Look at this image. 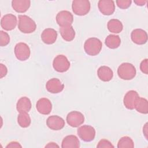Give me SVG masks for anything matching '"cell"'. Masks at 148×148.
Instances as JSON below:
<instances>
[{"mask_svg":"<svg viewBox=\"0 0 148 148\" xmlns=\"http://www.w3.org/2000/svg\"><path fill=\"white\" fill-rule=\"evenodd\" d=\"M107 27L110 32L119 34L122 31L123 29V25L119 20L113 18L110 20L108 22Z\"/></svg>","mask_w":148,"mask_h":148,"instance_id":"cb8c5ba5","label":"cell"},{"mask_svg":"<svg viewBox=\"0 0 148 148\" xmlns=\"http://www.w3.org/2000/svg\"><path fill=\"white\" fill-rule=\"evenodd\" d=\"M70 65V62L66 57L62 54L57 56L53 61V67L58 72H66L69 69Z\"/></svg>","mask_w":148,"mask_h":148,"instance_id":"8992f818","label":"cell"},{"mask_svg":"<svg viewBox=\"0 0 148 148\" xmlns=\"http://www.w3.org/2000/svg\"><path fill=\"white\" fill-rule=\"evenodd\" d=\"M59 146L54 142H49L47 145L45 146V147H58Z\"/></svg>","mask_w":148,"mask_h":148,"instance_id":"e575fe53","label":"cell"},{"mask_svg":"<svg viewBox=\"0 0 148 148\" xmlns=\"http://www.w3.org/2000/svg\"><path fill=\"white\" fill-rule=\"evenodd\" d=\"M56 21L60 27L71 26L73 21V17L70 12L62 10L57 14Z\"/></svg>","mask_w":148,"mask_h":148,"instance_id":"ba28073f","label":"cell"},{"mask_svg":"<svg viewBox=\"0 0 148 148\" xmlns=\"http://www.w3.org/2000/svg\"><path fill=\"white\" fill-rule=\"evenodd\" d=\"M131 38L132 42L135 44L142 45L147 42V34L145 30L140 28H136L132 31Z\"/></svg>","mask_w":148,"mask_h":148,"instance_id":"5bb4252c","label":"cell"},{"mask_svg":"<svg viewBox=\"0 0 148 148\" xmlns=\"http://www.w3.org/2000/svg\"><path fill=\"white\" fill-rule=\"evenodd\" d=\"M60 32L62 39L67 42H71L73 40L76 35L75 31L72 25L60 27Z\"/></svg>","mask_w":148,"mask_h":148,"instance_id":"7402d4cb","label":"cell"},{"mask_svg":"<svg viewBox=\"0 0 148 148\" xmlns=\"http://www.w3.org/2000/svg\"><path fill=\"white\" fill-rule=\"evenodd\" d=\"M105 43L108 48L115 49L120 46L121 44V39L119 35L110 34L106 38Z\"/></svg>","mask_w":148,"mask_h":148,"instance_id":"603a6c76","label":"cell"},{"mask_svg":"<svg viewBox=\"0 0 148 148\" xmlns=\"http://www.w3.org/2000/svg\"><path fill=\"white\" fill-rule=\"evenodd\" d=\"M91 5L89 1L87 0H74L72 1V11L76 15L85 16L90 10Z\"/></svg>","mask_w":148,"mask_h":148,"instance_id":"277c9868","label":"cell"},{"mask_svg":"<svg viewBox=\"0 0 148 148\" xmlns=\"http://www.w3.org/2000/svg\"><path fill=\"white\" fill-rule=\"evenodd\" d=\"M57 38V31L50 28L45 29L41 34V39L47 45H51L55 43Z\"/></svg>","mask_w":148,"mask_h":148,"instance_id":"e0dca14e","label":"cell"},{"mask_svg":"<svg viewBox=\"0 0 148 148\" xmlns=\"http://www.w3.org/2000/svg\"><path fill=\"white\" fill-rule=\"evenodd\" d=\"M61 147L62 148H79L80 147V142L76 136L69 135L63 139Z\"/></svg>","mask_w":148,"mask_h":148,"instance_id":"ffe728a7","label":"cell"},{"mask_svg":"<svg viewBox=\"0 0 148 148\" xmlns=\"http://www.w3.org/2000/svg\"><path fill=\"white\" fill-rule=\"evenodd\" d=\"M136 110L142 114H147L148 113V102L146 98L139 97L135 106Z\"/></svg>","mask_w":148,"mask_h":148,"instance_id":"d4e9b609","label":"cell"},{"mask_svg":"<svg viewBox=\"0 0 148 148\" xmlns=\"http://www.w3.org/2000/svg\"><path fill=\"white\" fill-rule=\"evenodd\" d=\"M147 2V1H143V0H136L134 1V3L137 5L138 6H143Z\"/></svg>","mask_w":148,"mask_h":148,"instance_id":"836d02e7","label":"cell"},{"mask_svg":"<svg viewBox=\"0 0 148 148\" xmlns=\"http://www.w3.org/2000/svg\"><path fill=\"white\" fill-rule=\"evenodd\" d=\"M64 88V84L57 78L49 80L46 84V88L50 93L57 94L61 92Z\"/></svg>","mask_w":148,"mask_h":148,"instance_id":"9a60e30c","label":"cell"},{"mask_svg":"<svg viewBox=\"0 0 148 148\" xmlns=\"http://www.w3.org/2000/svg\"><path fill=\"white\" fill-rule=\"evenodd\" d=\"M102 47V42L97 38L87 39L84 44V49L86 53L91 56L98 55Z\"/></svg>","mask_w":148,"mask_h":148,"instance_id":"7a4b0ae2","label":"cell"},{"mask_svg":"<svg viewBox=\"0 0 148 148\" xmlns=\"http://www.w3.org/2000/svg\"><path fill=\"white\" fill-rule=\"evenodd\" d=\"M31 102L27 97H21L18 100L16 104V109L19 113L29 112L31 109Z\"/></svg>","mask_w":148,"mask_h":148,"instance_id":"44dd1931","label":"cell"},{"mask_svg":"<svg viewBox=\"0 0 148 148\" xmlns=\"http://www.w3.org/2000/svg\"><path fill=\"white\" fill-rule=\"evenodd\" d=\"M136 71L134 65L129 62L122 63L117 69L119 77L125 80H130L135 77Z\"/></svg>","mask_w":148,"mask_h":148,"instance_id":"3957f363","label":"cell"},{"mask_svg":"<svg viewBox=\"0 0 148 148\" xmlns=\"http://www.w3.org/2000/svg\"><path fill=\"white\" fill-rule=\"evenodd\" d=\"M46 125L51 130L58 131L62 129L65 126L64 120L57 115L49 116L46 120Z\"/></svg>","mask_w":148,"mask_h":148,"instance_id":"8fae6325","label":"cell"},{"mask_svg":"<svg viewBox=\"0 0 148 148\" xmlns=\"http://www.w3.org/2000/svg\"><path fill=\"white\" fill-rule=\"evenodd\" d=\"M8 73V69L6 66L3 64H0V78L2 79L5 77Z\"/></svg>","mask_w":148,"mask_h":148,"instance_id":"1f68e13d","label":"cell"},{"mask_svg":"<svg viewBox=\"0 0 148 148\" xmlns=\"http://www.w3.org/2000/svg\"><path fill=\"white\" fill-rule=\"evenodd\" d=\"M100 12L105 16L112 14L115 10L114 2L111 0H100L98 3Z\"/></svg>","mask_w":148,"mask_h":148,"instance_id":"4fadbf2b","label":"cell"},{"mask_svg":"<svg viewBox=\"0 0 148 148\" xmlns=\"http://www.w3.org/2000/svg\"><path fill=\"white\" fill-rule=\"evenodd\" d=\"M139 97L138 93L135 90L128 91L124 95L123 103L125 107L130 110L135 109L136 101Z\"/></svg>","mask_w":148,"mask_h":148,"instance_id":"7c38bea8","label":"cell"},{"mask_svg":"<svg viewBox=\"0 0 148 148\" xmlns=\"http://www.w3.org/2000/svg\"><path fill=\"white\" fill-rule=\"evenodd\" d=\"M31 5L29 0H13L12 1V8L17 13H22L27 12Z\"/></svg>","mask_w":148,"mask_h":148,"instance_id":"ac0fdd59","label":"cell"},{"mask_svg":"<svg viewBox=\"0 0 148 148\" xmlns=\"http://www.w3.org/2000/svg\"><path fill=\"white\" fill-rule=\"evenodd\" d=\"M17 123L22 128L28 127L31 123V120L28 112L20 113L17 116Z\"/></svg>","mask_w":148,"mask_h":148,"instance_id":"484cf974","label":"cell"},{"mask_svg":"<svg viewBox=\"0 0 148 148\" xmlns=\"http://www.w3.org/2000/svg\"><path fill=\"white\" fill-rule=\"evenodd\" d=\"M10 42V36L9 34L3 31H0V45L1 46H6Z\"/></svg>","mask_w":148,"mask_h":148,"instance_id":"83f0119b","label":"cell"},{"mask_svg":"<svg viewBox=\"0 0 148 148\" xmlns=\"http://www.w3.org/2000/svg\"><path fill=\"white\" fill-rule=\"evenodd\" d=\"M98 148H106V147H114L112 143L107 139H102L100 140L97 146Z\"/></svg>","mask_w":148,"mask_h":148,"instance_id":"f546056e","label":"cell"},{"mask_svg":"<svg viewBox=\"0 0 148 148\" xmlns=\"http://www.w3.org/2000/svg\"><path fill=\"white\" fill-rule=\"evenodd\" d=\"M6 147H22V146L17 142H11L8 143Z\"/></svg>","mask_w":148,"mask_h":148,"instance_id":"d6a6232c","label":"cell"},{"mask_svg":"<svg viewBox=\"0 0 148 148\" xmlns=\"http://www.w3.org/2000/svg\"><path fill=\"white\" fill-rule=\"evenodd\" d=\"M17 23V17L11 13L4 15L1 20V26L5 31L14 29L16 27Z\"/></svg>","mask_w":148,"mask_h":148,"instance_id":"30bf717a","label":"cell"},{"mask_svg":"<svg viewBox=\"0 0 148 148\" xmlns=\"http://www.w3.org/2000/svg\"><path fill=\"white\" fill-rule=\"evenodd\" d=\"M66 122L72 127H77L84 122V116L80 112L72 111L66 116Z\"/></svg>","mask_w":148,"mask_h":148,"instance_id":"9c48e42d","label":"cell"},{"mask_svg":"<svg viewBox=\"0 0 148 148\" xmlns=\"http://www.w3.org/2000/svg\"><path fill=\"white\" fill-rule=\"evenodd\" d=\"M116 2L119 8L126 9L131 6L132 1L131 0H117Z\"/></svg>","mask_w":148,"mask_h":148,"instance_id":"f1b7e54d","label":"cell"},{"mask_svg":"<svg viewBox=\"0 0 148 148\" xmlns=\"http://www.w3.org/2000/svg\"><path fill=\"white\" fill-rule=\"evenodd\" d=\"M140 69L142 72L147 75L148 73V60L147 58L142 61L140 64Z\"/></svg>","mask_w":148,"mask_h":148,"instance_id":"4dcf8cb0","label":"cell"},{"mask_svg":"<svg viewBox=\"0 0 148 148\" xmlns=\"http://www.w3.org/2000/svg\"><path fill=\"white\" fill-rule=\"evenodd\" d=\"M18 29L24 34H31L34 32L36 28L35 22L27 15H18Z\"/></svg>","mask_w":148,"mask_h":148,"instance_id":"6da1fadb","label":"cell"},{"mask_svg":"<svg viewBox=\"0 0 148 148\" xmlns=\"http://www.w3.org/2000/svg\"><path fill=\"white\" fill-rule=\"evenodd\" d=\"M97 75L99 79L103 82H109L113 76V71L107 66H101L97 71Z\"/></svg>","mask_w":148,"mask_h":148,"instance_id":"d6986e66","label":"cell"},{"mask_svg":"<svg viewBox=\"0 0 148 148\" xmlns=\"http://www.w3.org/2000/svg\"><path fill=\"white\" fill-rule=\"evenodd\" d=\"M134 143L132 139L127 136L121 137L117 143L118 148H133Z\"/></svg>","mask_w":148,"mask_h":148,"instance_id":"4316f807","label":"cell"},{"mask_svg":"<svg viewBox=\"0 0 148 148\" xmlns=\"http://www.w3.org/2000/svg\"><path fill=\"white\" fill-rule=\"evenodd\" d=\"M143 132L145 138H146V139H147V123L145 124V126L143 127Z\"/></svg>","mask_w":148,"mask_h":148,"instance_id":"d590c367","label":"cell"},{"mask_svg":"<svg viewBox=\"0 0 148 148\" xmlns=\"http://www.w3.org/2000/svg\"><path fill=\"white\" fill-rule=\"evenodd\" d=\"M77 133L79 137L84 142H91L93 140L95 136V130L91 125H84L80 127L77 130Z\"/></svg>","mask_w":148,"mask_h":148,"instance_id":"5b68a950","label":"cell"},{"mask_svg":"<svg viewBox=\"0 0 148 148\" xmlns=\"http://www.w3.org/2000/svg\"><path fill=\"white\" fill-rule=\"evenodd\" d=\"M14 52L17 59L21 61L28 60L31 54L29 46L23 42H20L16 45Z\"/></svg>","mask_w":148,"mask_h":148,"instance_id":"52a82bcc","label":"cell"},{"mask_svg":"<svg viewBox=\"0 0 148 148\" xmlns=\"http://www.w3.org/2000/svg\"><path fill=\"white\" fill-rule=\"evenodd\" d=\"M36 108L39 113L47 115L50 113L52 110V104L48 98H42L37 101Z\"/></svg>","mask_w":148,"mask_h":148,"instance_id":"2e32d148","label":"cell"}]
</instances>
